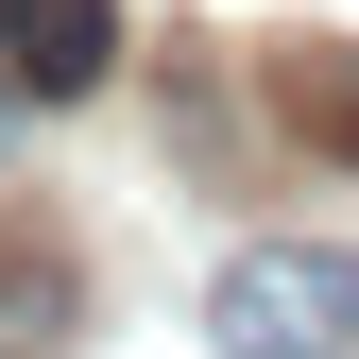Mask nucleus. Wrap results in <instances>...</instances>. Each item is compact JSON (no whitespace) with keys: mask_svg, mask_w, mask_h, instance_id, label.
I'll use <instances>...</instances> for the list:
<instances>
[{"mask_svg":"<svg viewBox=\"0 0 359 359\" xmlns=\"http://www.w3.org/2000/svg\"><path fill=\"white\" fill-rule=\"evenodd\" d=\"M205 342L222 359H359V257L342 240H240L205 274Z\"/></svg>","mask_w":359,"mask_h":359,"instance_id":"obj_1","label":"nucleus"},{"mask_svg":"<svg viewBox=\"0 0 359 359\" xmlns=\"http://www.w3.org/2000/svg\"><path fill=\"white\" fill-rule=\"evenodd\" d=\"M120 69V0H0V86L18 103H103Z\"/></svg>","mask_w":359,"mask_h":359,"instance_id":"obj_2","label":"nucleus"},{"mask_svg":"<svg viewBox=\"0 0 359 359\" xmlns=\"http://www.w3.org/2000/svg\"><path fill=\"white\" fill-rule=\"evenodd\" d=\"M257 86H274L291 154H325V171H359V34H274V52H257Z\"/></svg>","mask_w":359,"mask_h":359,"instance_id":"obj_3","label":"nucleus"},{"mask_svg":"<svg viewBox=\"0 0 359 359\" xmlns=\"http://www.w3.org/2000/svg\"><path fill=\"white\" fill-rule=\"evenodd\" d=\"M69 308H86V291H69V257H52V240H0V359L69 342Z\"/></svg>","mask_w":359,"mask_h":359,"instance_id":"obj_4","label":"nucleus"},{"mask_svg":"<svg viewBox=\"0 0 359 359\" xmlns=\"http://www.w3.org/2000/svg\"><path fill=\"white\" fill-rule=\"evenodd\" d=\"M0 137H18V86H0Z\"/></svg>","mask_w":359,"mask_h":359,"instance_id":"obj_5","label":"nucleus"}]
</instances>
